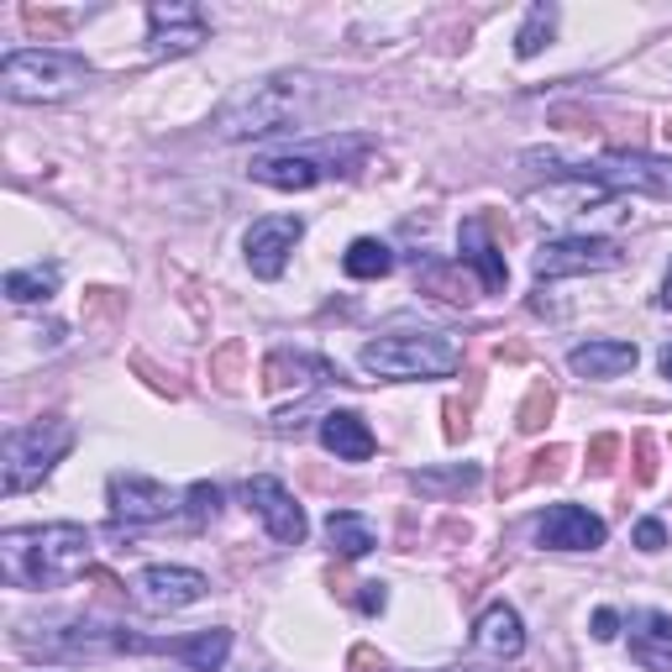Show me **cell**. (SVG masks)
I'll use <instances>...</instances> for the list:
<instances>
[{"label":"cell","mask_w":672,"mask_h":672,"mask_svg":"<svg viewBox=\"0 0 672 672\" xmlns=\"http://www.w3.org/2000/svg\"><path fill=\"white\" fill-rule=\"evenodd\" d=\"M331 100V89L316 74H268L258 85L236 89L232 100L216 111V137L227 143H247V137H268V132H290V126H310L321 117V106Z\"/></svg>","instance_id":"cell-1"},{"label":"cell","mask_w":672,"mask_h":672,"mask_svg":"<svg viewBox=\"0 0 672 672\" xmlns=\"http://www.w3.org/2000/svg\"><path fill=\"white\" fill-rule=\"evenodd\" d=\"M95 567V536L74 521L22 526L0 536V573L11 588H63Z\"/></svg>","instance_id":"cell-2"},{"label":"cell","mask_w":672,"mask_h":672,"mask_svg":"<svg viewBox=\"0 0 672 672\" xmlns=\"http://www.w3.org/2000/svg\"><path fill=\"white\" fill-rule=\"evenodd\" d=\"M357 363L379 379H452L463 368V342L447 331H389L363 342Z\"/></svg>","instance_id":"cell-3"},{"label":"cell","mask_w":672,"mask_h":672,"mask_svg":"<svg viewBox=\"0 0 672 672\" xmlns=\"http://www.w3.org/2000/svg\"><path fill=\"white\" fill-rule=\"evenodd\" d=\"M89 85V63L69 48H16L0 63V89L5 100H27V106H48L74 89Z\"/></svg>","instance_id":"cell-4"},{"label":"cell","mask_w":672,"mask_h":672,"mask_svg":"<svg viewBox=\"0 0 672 672\" xmlns=\"http://www.w3.org/2000/svg\"><path fill=\"white\" fill-rule=\"evenodd\" d=\"M69 447H74V426H69V420H32V426L5 431V447H0V463H5L0 489H5V494L37 489V484L63 463Z\"/></svg>","instance_id":"cell-5"},{"label":"cell","mask_w":672,"mask_h":672,"mask_svg":"<svg viewBox=\"0 0 672 672\" xmlns=\"http://www.w3.org/2000/svg\"><path fill=\"white\" fill-rule=\"evenodd\" d=\"M573 174L594 179L604 190H636V195H651V200H672V158H662V152L610 147L588 163H573Z\"/></svg>","instance_id":"cell-6"},{"label":"cell","mask_w":672,"mask_h":672,"mask_svg":"<svg viewBox=\"0 0 672 672\" xmlns=\"http://www.w3.org/2000/svg\"><path fill=\"white\" fill-rule=\"evenodd\" d=\"M625 264L620 242L614 236H552L536 247V279L552 284V279H578V273H610V268Z\"/></svg>","instance_id":"cell-7"},{"label":"cell","mask_w":672,"mask_h":672,"mask_svg":"<svg viewBox=\"0 0 672 672\" xmlns=\"http://www.w3.org/2000/svg\"><path fill=\"white\" fill-rule=\"evenodd\" d=\"M106 489H111V536L179 515V494L169 484L147 478V473H111Z\"/></svg>","instance_id":"cell-8"},{"label":"cell","mask_w":672,"mask_h":672,"mask_svg":"<svg viewBox=\"0 0 672 672\" xmlns=\"http://www.w3.org/2000/svg\"><path fill=\"white\" fill-rule=\"evenodd\" d=\"M205 594H210V578L195 573V567H179V562H152V567L137 573V584H132V599L147 614L190 610V604H200Z\"/></svg>","instance_id":"cell-9"},{"label":"cell","mask_w":672,"mask_h":672,"mask_svg":"<svg viewBox=\"0 0 672 672\" xmlns=\"http://www.w3.org/2000/svg\"><path fill=\"white\" fill-rule=\"evenodd\" d=\"M200 42H210V22H205L200 5H184V0H152L147 5V53L152 59L195 53Z\"/></svg>","instance_id":"cell-10"},{"label":"cell","mask_w":672,"mask_h":672,"mask_svg":"<svg viewBox=\"0 0 672 672\" xmlns=\"http://www.w3.org/2000/svg\"><path fill=\"white\" fill-rule=\"evenodd\" d=\"M242 494H247V510L264 521L268 536H273L279 547H300V541H305V530H310L305 526V510H300V499H294L279 478L258 473V478H247Z\"/></svg>","instance_id":"cell-11"},{"label":"cell","mask_w":672,"mask_h":672,"mask_svg":"<svg viewBox=\"0 0 672 672\" xmlns=\"http://www.w3.org/2000/svg\"><path fill=\"white\" fill-rule=\"evenodd\" d=\"M300 236H305V221H300V216H264V221H253L247 236H242L247 268H253L258 279H279Z\"/></svg>","instance_id":"cell-12"},{"label":"cell","mask_w":672,"mask_h":672,"mask_svg":"<svg viewBox=\"0 0 672 672\" xmlns=\"http://www.w3.org/2000/svg\"><path fill=\"white\" fill-rule=\"evenodd\" d=\"M604 536H610L604 521L584 504H552L536 521V547H552V552H599Z\"/></svg>","instance_id":"cell-13"},{"label":"cell","mask_w":672,"mask_h":672,"mask_svg":"<svg viewBox=\"0 0 672 672\" xmlns=\"http://www.w3.org/2000/svg\"><path fill=\"white\" fill-rule=\"evenodd\" d=\"M473 651H478V657H494V662H515V657L526 651V625H521V614L510 610L504 599L478 614V625H473Z\"/></svg>","instance_id":"cell-14"},{"label":"cell","mask_w":672,"mask_h":672,"mask_svg":"<svg viewBox=\"0 0 672 672\" xmlns=\"http://www.w3.org/2000/svg\"><path fill=\"white\" fill-rule=\"evenodd\" d=\"M321 447L337 463H368L379 452V437L368 431V420L357 410H326L321 415Z\"/></svg>","instance_id":"cell-15"},{"label":"cell","mask_w":672,"mask_h":672,"mask_svg":"<svg viewBox=\"0 0 672 672\" xmlns=\"http://www.w3.org/2000/svg\"><path fill=\"white\" fill-rule=\"evenodd\" d=\"M457 264L463 268H478V279H484V290L499 294L504 284H510V268H504V258H499L494 236H489V221L484 216H468L463 221V232H457Z\"/></svg>","instance_id":"cell-16"},{"label":"cell","mask_w":672,"mask_h":672,"mask_svg":"<svg viewBox=\"0 0 672 672\" xmlns=\"http://www.w3.org/2000/svg\"><path fill=\"white\" fill-rule=\"evenodd\" d=\"M642 363V352H636V342H584V347L567 352V368L578 374V379H625L631 368Z\"/></svg>","instance_id":"cell-17"},{"label":"cell","mask_w":672,"mask_h":672,"mask_svg":"<svg viewBox=\"0 0 672 672\" xmlns=\"http://www.w3.org/2000/svg\"><path fill=\"white\" fill-rule=\"evenodd\" d=\"M247 174L268 184V190H316L331 169H326L316 152H279V158H258Z\"/></svg>","instance_id":"cell-18"},{"label":"cell","mask_w":672,"mask_h":672,"mask_svg":"<svg viewBox=\"0 0 672 672\" xmlns=\"http://www.w3.org/2000/svg\"><path fill=\"white\" fill-rule=\"evenodd\" d=\"M614 190H604V184H594V179L573 174V179H557V184H547V190H536L530 195V205H541V216H552V221H562V216H584L588 205H604Z\"/></svg>","instance_id":"cell-19"},{"label":"cell","mask_w":672,"mask_h":672,"mask_svg":"<svg viewBox=\"0 0 672 672\" xmlns=\"http://www.w3.org/2000/svg\"><path fill=\"white\" fill-rule=\"evenodd\" d=\"M631 657L651 672H672V614L646 610L631 620Z\"/></svg>","instance_id":"cell-20"},{"label":"cell","mask_w":672,"mask_h":672,"mask_svg":"<svg viewBox=\"0 0 672 672\" xmlns=\"http://www.w3.org/2000/svg\"><path fill=\"white\" fill-rule=\"evenodd\" d=\"M316 379H342V368H331L326 357H310V352H273L264 363V389L268 394H279V389H290V383H316Z\"/></svg>","instance_id":"cell-21"},{"label":"cell","mask_w":672,"mask_h":672,"mask_svg":"<svg viewBox=\"0 0 672 672\" xmlns=\"http://www.w3.org/2000/svg\"><path fill=\"white\" fill-rule=\"evenodd\" d=\"M326 541H331V552L347 557V562H357V557H368L379 547L374 526H368L357 510H331V515H326Z\"/></svg>","instance_id":"cell-22"},{"label":"cell","mask_w":672,"mask_h":672,"mask_svg":"<svg viewBox=\"0 0 672 672\" xmlns=\"http://www.w3.org/2000/svg\"><path fill=\"white\" fill-rule=\"evenodd\" d=\"M232 657V631H195V636H179V662L190 672H221Z\"/></svg>","instance_id":"cell-23"},{"label":"cell","mask_w":672,"mask_h":672,"mask_svg":"<svg viewBox=\"0 0 672 672\" xmlns=\"http://www.w3.org/2000/svg\"><path fill=\"white\" fill-rule=\"evenodd\" d=\"M59 279H63L59 264L11 268V273H5V300H11V305H37V300H53V294H59Z\"/></svg>","instance_id":"cell-24"},{"label":"cell","mask_w":672,"mask_h":672,"mask_svg":"<svg viewBox=\"0 0 672 672\" xmlns=\"http://www.w3.org/2000/svg\"><path fill=\"white\" fill-rule=\"evenodd\" d=\"M342 268H347L352 279H383V273H394V247L379 242V236H357L347 253H342Z\"/></svg>","instance_id":"cell-25"},{"label":"cell","mask_w":672,"mask_h":672,"mask_svg":"<svg viewBox=\"0 0 672 672\" xmlns=\"http://www.w3.org/2000/svg\"><path fill=\"white\" fill-rule=\"evenodd\" d=\"M478 478H484L478 463H457L447 473H410V489L415 494H447V489H478Z\"/></svg>","instance_id":"cell-26"},{"label":"cell","mask_w":672,"mask_h":672,"mask_svg":"<svg viewBox=\"0 0 672 672\" xmlns=\"http://www.w3.org/2000/svg\"><path fill=\"white\" fill-rule=\"evenodd\" d=\"M552 27H557V5H530L526 27L515 32V53H521V59H536V53L552 42Z\"/></svg>","instance_id":"cell-27"},{"label":"cell","mask_w":672,"mask_h":672,"mask_svg":"<svg viewBox=\"0 0 672 672\" xmlns=\"http://www.w3.org/2000/svg\"><path fill=\"white\" fill-rule=\"evenodd\" d=\"M552 410H557V394H552V383L547 379H536L530 383V394H526V405H521V415H515V426L526 431V437H536L547 420H552Z\"/></svg>","instance_id":"cell-28"},{"label":"cell","mask_w":672,"mask_h":672,"mask_svg":"<svg viewBox=\"0 0 672 672\" xmlns=\"http://www.w3.org/2000/svg\"><path fill=\"white\" fill-rule=\"evenodd\" d=\"M221 515V489L216 484H190L184 489V521L190 526H210Z\"/></svg>","instance_id":"cell-29"},{"label":"cell","mask_w":672,"mask_h":672,"mask_svg":"<svg viewBox=\"0 0 672 672\" xmlns=\"http://www.w3.org/2000/svg\"><path fill=\"white\" fill-rule=\"evenodd\" d=\"M242 357H247V347H242V342H227V347L210 357V379L221 383V389H236V379H242Z\"/></svg>","instance_id":"cell-30"},{"label":"cell","mask_w":672,"mask_h":672,"mask_svg":"<svg viewBox=\"0 0 672 672\" xmlns=\"http://www.w3.org/2000/svg\"><path fill=\"white\" fill-rule=\"evenodd\" d=\"M614 452H620V437H594V441H588V468L610 473L614 468Z\"/></svg>","instance_id":"cell-31"},{"label":"cell","mask_w":672,"mask_h":672,"mask_svg":"<svg viewBox=\"0 0 672 672\" xmlns=\"http://www.w3.org/2000/svg\"><path fill=\"white\" fill-rule=\"evenodd\" d=\"M636 547H642V552H662V547H668V526H662V521H642V526H636Z\"/></svg>","instance_id":"cell-32"},{"label":"cell","mask_w":672,"mask_h":672,"mask_svg":"<svg viewBox=\"0 0 672 672\" xmlns=\"http://www.w3.org/2000/svg\"><path fill=\"white\" fill-rule=\"evenodd\" d=\"M562 457H567L562 447H547V452H536V457H530V473H526V478H557V463H562Z\"/></svg>","instance_id":"cell-33"},{"label":"cell","mask_w":672,"mask_h":672,"mask_svg":"<svg viewBox=\"0 0 672 672\" xmlns=\"http://www.w3.org/2000/svg\"><path fill=\"white\" fill-rule=\"evenodd\" d=\"M357 610H363V614H383V610H389V588H383V584H363V594H357Z\"/></svg>","instance_id":"cell-34"},{"label":"cell","mask_w":672,"mask_h":672,"mask_svg":"<svg viewBox=\"0 0 672 672\" xmlns=\"http://www.w3.org/2000/svg\"><path fill=\"white\" fill-rule=\"evenodd\" d=\"M468 437V410L457 400H447V441H463Z\"/></svg>","instance_id":"cell-35"},{"label":"cell","mask_w":672,"mask_h":672,"mask_svg":"<svg viewBox=\"0 0 672 672\" xmlns=\"http://www.w3.org/2000/svg\"><path fill=\"white\" fill-rule=\"evenodd\" d=\"M614 631H620V614H614V610H594V636H599V642H614Z\"/></svg>","instance_id":"cell-36"},{"label":"cell","mask_w":672,"mask_h":672,"mask_svg":"<svg viewBox=\"0 0 672 672\" xmlns=\"http://www.w3.org/2000/svg\"><path fill=\"white\" fill-rule=\"evenodd\" d=\"M636 452H642V468H636V478H642V484H651V478H657V463H651V437H636Z\"/></svg>","instance_id":"cell-37"},{"label":"cell","mask_w":672,"mask_h":672,"mask_svg":"<svg viewBox=\"0 0 672 672\" xmlns=\"http://www.w3.org/2000/svg\"><path fill=\"white\" fill-rule=\"evenodd\" d=\"M657 368H662V379L672 383V342H668V347H662V352H657Z\"/></svg>","instance_id":"cell-38"},{"label":"cell","mask_w":672,"mask_h":672,"mask_svg":"<svg viewBox=\"0 0 672 672\" xmlns=\"http://www.w3.org/2000/svg\"><path fill=\"white\" fill-rule=\"evenodd\" d=\"M657 305H662V310H672V268H668V279H662V294H657Z\"/></svg>","instance_id":"cell-39"},{"label":"cell","mask_w":672,"mask_h":672,"mask_svg":"<svg viewBox=\"0 0 672 672\" xmlns=\"http://www.w3.org/2000/svg\"><path fill=\"white\" fill-rule=\"evenodd\" d=\"M447 672H473V668H447Z\"/></svg>","instance_id":"cell-40"}]
</instances>
